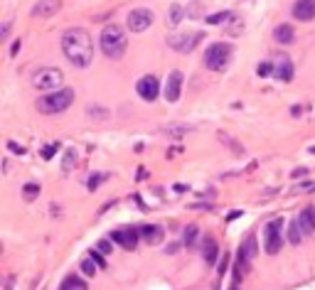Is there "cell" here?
<instances>
[{
	"mask_svg": "<svg viewBox=\"0 0 315 290\" xmlns=\"http://www.w3.org/2000/svg\"><path fill=\"white\" fill-rule=\"evenodd\" d=\"M89 258L94 263H99V268H106V258H104V253H99V248H91L89 251Z\"/></svg>",
	"mask_w": 315,
	"mask_h": 290,
	"instance_id": "484cf974",
	"label": "cell"
},
{
	"mask_svg": "<svg viewBox=\"0 0 315 290\" xmlns=\"http://www.w3.org/2000/svg\"><path fill=\"white\" fill-rule=\"evenodd\" d=\"M276 76L281 79V81H291L293 79V62L288 59V57H278V62H276Z\"/></svg>",
	"mask_w": 315,
	"mask_h": 290,
	"instance_id": "9a60e30c",
	"label": "cell"
},
{
	"mask_svg": "<svg viewBox=\"0 0 315 290\" xmlns=\"http://www.w3.org/2000/svg\"><path fill=\"white\" fill-rule=\"evenodd\" d=\"M60 290H86V281L79 278V276H66L62 281Z\"/></svg>",
	"mask_w": 315,
	"mask_h": 290,
	"instance_id": "d6986e66",
	"label": "cell"
},
{
	"mask_svg": "<svg viewBox=\"0 0 315 290\" xmlns=\"http://www.w3.org/2000/svg\"><path fill=\"white\" fill-rule=\"evenodd\" d=\"M232 290H239V286H234V288H232Z\"/></svg>",
	"mask_w": 315,
	"mask_h": 290,
	"instance_id": "e575fe53",
	"label": "cell"
},
{
	"mask_svg": "<svg viewBox=\"0 0 315 290\" xmlns=\"http://www.w3.org/2000/svg\"><path fill=\"white\" fill-rule=\"evenodd\" d=\"M229 59H232V45H229V42H214V45H209L207 52H204V67L212 69V72L227 69Z\"/></svg>",
	"mask_w": 315,
	"mask_h": 290,
	"instance_id": "277c9868",
	"label": "cell"
},
{
	"mask_svg": "<svg viewBox=\"0 0 315 290\" xmlns=\"http://www.w3.org/2000/svg\"><path fill=\"white\" fill-rule=\"evenodd\" d=\"M183 81H185L183 72H170L168 86H165V98H168L170 103H175V101L180 98V94H183Z\"/></svg>",
	"mask_w": 315,
	"mask_h": 290,
	"instance_id": "8fae6325",
	"label": "cell"
},
{
	"mask_svg": "<svg viewBox=\"0 0 315 290\" xmlns=\"http://www.w3.org/2000/svg\"><path fill=\"white\" fill-rule=\"evenodd\" d=\"M183 17H185V7H183V5H175V7L170 10V22H173V25H180Z\"/></svg>",
	"mask_w": 315,
	"mask_h": 290,
	"instance_id": "d4e9b609",
	"label": "cell"
},
{
	"mask_svg": "<svg viewBox=\"0 0 315 290\" xmlns=\"http://www.w3.org/2000/svg\"><path fill=\"white\" fill-rule=\"evenodd\" d=\"M101 52L109 57V59H121L126 54V47H128V35L126 30L121 25H106L101 30Z\"/></svg>",
	"mask_w": 315,
	"mask_h": 290,
	"instance_id": "7a4b0ae2",
	"label": "cell"
},
{
	"mask_svg": "<svg viewBox=\"0 0 315 290\" xmlns=\"http://www.w3.org/2000/svg\"><path fill=\"white\" fill-rule=\"evenodd\" d=\"M7 147H10L12 152H20V155L25 152V147H22V145H20V143H15V141H10V143H7Z\"/></svg>",
	"mask_w": 315,
	"mask_h": 290,
	"instance_id": "1f68e13d",
	"label": "cell"
},
{
	"mask_svg": "<svg viewBox=\"0 0 315 290\" xmlns=\"http://www.w3.org/2000/svg\"><path fill=\"white\" fill-rule=\"evenodd\" d=\"M229 17H232V12H214V15H207L204 22H207V25H222V22L229 20Z\"/></svg>",
	"mask_w": 315,
	"mask_h": 290,
	"instance_id": "603a6c76",
	"label": "cell"
},
{
	"mask_svg": "<svg viewBox=\"0 0 315 290\" xmlns=\"http://www.w3.org/2000/svg\"><path fill=\"white\" fill-rule=\"evenodd\" d=\"M303 236H306V231H303L301 221H298V219H293V221H291V229H288V241L296 246V243H301V241H303Z\"/></svg>",
	"mask_w": 315,
	"mask_h": 290,
	"instance_id": "ffe728a7",
	"label": "cell"
},
{
	"mask_svg": "<svg viewBox=\"0 0 315 290\" xmlns=\"http://www.w3.org/2000/svg\"><path fill=\"white\" fill-rule=\"evenodd\" d=\"M291 12H293V17L301 20V22L313 20L315 17V0H296V5H293Z\"/></svg>",
	"mask_w": 315,
	"mask_h": 290,
	"instance_id": "7c38bea8",
	"label": "cell"
},
{
	"mask_svg": "<svg viewBox=\"0 0 315 290\" xmlns=\"http://www.w3.org/2000/svg\"><path fill=\"white\" fill-rule=\"evenodd\" d=\"M273 72H276V64H271V62H261L258 64V76H268Z\"/></svg>",
	"mask_w": 315,
	"mask_h": 290,
	"instance_id": "4316f807",
	"label": "cell"
},
{
	"mask_svg": "<svg viewBox=\"0 0 315 290\" xmlns=\"http://www.w3.org/2000/svg\"><path fill=\"white\" fill-rule=\"evenodd\" d=\"M62 2L60 0H40L35 7H32V15L35 17H52L55 12H60Z\"/></svg>",
	"mask_w": 315,
	"mask_h": 290,
	"instance_id": "4fadbf2b",
	"label": "cell"
},
{
	"mask_svg": "<svg viewBox=\"0 0 315 290\" xmlns=\"http://www.w3.org/2000/svg\"><path fill=\"white\" fill-rule=\"evenodd\" d=\"M217 253H219V248H217L214 236H204V241H202V258H204V263L214 266L217 263Z\"/></svg>",
	"mask_w": 315,
	"mask_h": 290,
	"instance_id": "5bb4252c",
	"label": "cell"
},
{
	"mask_svg": "<svg viewBox=\"0 0 315 290\" xmlns=\"http://www.w3.org/2000/svg\"><path fill=\"white\" fill-rule=\"evenodd\" d=\"M135 91H138V96H140L143 101H155L158 94H160V79L153 76V74H148V76H143V79L135 84Z\"/></svg>",
	"mask_w": 315,
	"mask_h": 290,
	"instance_id": "ba28073f",
	"label": "cell"
},
{
	"mask_svg": "<svg viewBox=\"0 0 315 290\" xmlns=\"http://www.w3.org/2000/svg\"><path fill=\"white\" fill-rule=\"evenodd\" d=\"M298 221H301V226H303L306 234H315V209L313 207L303 209V212L298 214Z\"/></svg>",
	"mask_w": 315,
	"mask_h": 290,
	"instance_id": "ac0fdd59",
	"label": "cell"
},
{
	"mask_svg": "<svg viewBox=\"0 0 315 290\" xmlns=\"http://www.w3.org/2000/svg\"><path fill=\"white\" fill-rule=\"evenodd\" d=\"M273 37H276L278 45H291V42H296V30L291 25H278L273 30Z\"/></svg>",
	"mask_w": 315,
	"mask_h": 290,
	"instance_id": "2e32d148",
	"label": "cell"
},
{
	"mask_svg": "<svg viewBox=\"0 0 315 290\" xmlns=\"http://www.w3.org/2000/svg\"><path fill=\"white\" fill-rule=\"evenodd\" d=\"M281 229H283V219H273L266 224L263 229V243H266V251L271 256H276L283 246V239H281Z\"/></svg>",
	"mask_w": 315,
	"mask_h": 290,
	"instance_id": "8992f818",
	"label": "cell"
},
{
	"mask_svg": "<svg viewBox=\"0 0 315 290\" xmlns=\"http://www.w3.org/2000/svg\"><path fill=\"white\" fill-rule=\"evenodd\" d=\"M106 180H109V172H94V175L89 177V182H86V187H89V190L94 192V190H99V187H101V185H104Z\"/></svg>",
	"mask_w": 315,
	"mask_h": 290,
	"instance_id": "7402d4cb",
	"label": "cell"
},
{
	"mask_svg": "<svg viewBox=\"0 0 315 290\" xmlns=\"http://www.w3.org/2000/svg\"><path fill=\"white\" fill-rule=\"evenodd\" d=\"M71 101H74V91H71L69 86H62V89H57V91H52V94L37 98L35 106H37V111L45 113V116H57V113H64V111L71 106Z\"/></svg>",
	"mask_w": 315,
	"mask_h": 290,
	"instance_id": "3957f363",
	"label": "cell"
},
{
	"mask_svg": "<svg viewBox=\"0 0 315 290\" xmlns=\"http://www.w3.org/2000/svg\"><path fill=\"white\" fill-rule=\"evenodd\" d=\"M57 150H60V143H50L47 147H45V152H42V155H45V160H50V157H52Z\"/></svg>",
	"mask_w": 315,
	"mask_h": 290,
	"instance_id": "f546056e",
	"label": "cell"
},
{
	"mask_svg": "<svg viewBox=\"0 0 315 290\" xmlns=\"http://www.w3.org/2000/svg\"><path fill=\"white\" fill-rule=\"evenodd\" d=\"M62 84L64 74L55 67H42L40 72L32 74V86L37 91H57V89H62Z\"/></svg>",
	"mask_w": 315,
	"mask_h": 290,
	"instance_id": "5b68a950",
	"label": "cell"
},
{
	"mask_svg": "<svg viewBox=\"0 0 315 290\" xmlns=\"http://www.w3.org/2000/svg\"><path fill=\"white\" fill-rule=\"evenodd\" d=\"M71 167H74V152L69 150L66 157H64V170H71Z\"/></svg>",
	"mask_w": 315,
	"mask_h": 290,
	"instance_id": "4dcf8cb0",
	"label": "cell"
},
{
	"mask_svg": "<svg viewBox=\"0 0 315 290\" xmlns=\"http://www.w3.org/2000/svg\"><path fill=\"white\" fill-rule=\"evenodd\" d=\"M202 32H192V35H173L168 37V45L178 52H192L197 47V42H202Z\"/></svg>",
	"mask_w": 315,
	"mask_h": 290,
	"instance_id": "9c48e42d",
	"label": "cell"
},
{
	"mask_svg": "<svg viewBox=\"0 0 315 290\" xmlns=\"http://www.w3.org/2000/svg\"><path fill=\"white\" fill-rule=\"evenodd\" d=\"M140 234H143V239L148 241V243H160L163 241V226H155V224H148V226H143L140 229Z\"/></svg>",
	"mask_w": 315,
	"mask_h": 290,
	"instance_id": "e0dca14e",
	"label": "cell"
},
{
	"mask_svg": "<svg viewBox=\"0 0 315 290\" xmlns=\"http://www.w3.org/2000/svg\"><path fill=\"white\" fill-rule=\"evenodd\" d=\"M197 236H199V229H197L194 224H189L188 229H185V234H183V243H185L188 248H192V246L197 243Z\"/></svg>",
	"mask_w": 315,
	"mask_h": 290,
	"instance_id": "44dd1931",
	"label": "cell"
},
{
	"mask_svg": "<svg viewBox=\"0 0 315 290\" xmlns=\"http://www.w3.org/2000/svg\"><path fill=\"white\" fill-rule=\"evenodd\" d=\"M140 236H143V234H140L138 229H133V226H130V229H121V231L116 229V231L111 234V239H114L116 243H121L126 251H133V248L138 246V239H140Z\"/></svg>",
	"mask_w": 315,
	"mask_h": 290,
	"instance_id": "30bf717a",
	"label": "cell"
},
{
	"mask_svg": "<svg viewBox=\"0 0 315 290\" xmlns=\"http://www.w3.org/2000/svg\"><path fill=\"white\" fill-rule=\"evenodd\" d=\"M20 47H22V45H20V40H15V42H12V47H10V57H15Z\"/></svg>",
	"mask_w": 315,
	"mask_h": 290,
	"instance_id": "d6a6232c",
	"label": "cell"
},
{
	"mask_svg": "<svg viewBox=\"0 0 315 290\" xmlns=\"http://www.w3.org/2000/svg\"><path fill=\"white\" fill-rule=\"evenodd\" d=\"M81 271H84L86 276H94V273H96V266H94V261H91V258H84V261H81Z\"/></svg>",
	"mask_w": 315,
	"mask_h": 290,
	"instance_id": "83f0119b",
	"label": "cell"
},
{
	"mask_svg": "<svg viewBox=\"0 0 315 290\" xmlns=\"http://www.w3.org/2000/svg\"><path fill=\"white\" fill-rule=\"evenodd\" d=\"M96 248H99V251H101L104 256H109V253H111V241H106V239H101V241L96 243Z\"/></svg>",
	"mask_w": 315,
	"mask_h": 290,
	"instance_id": "f1b7e54d",
	"label": "cell"
},
{
	"mask_svg": "<svg viewBox=\"0 0 315 290\" xmlns=\"http://www.w3.org/2000/svg\"><path fill=\"white\" fill-rule=\"evenodd\" d=\"M62 52L64 57L76 67V69H86L94 59V42L91 35L84 27H69L62 35Z\"/></svg>",
	"mask_w": 315,
	"mask_h": 290,
	"instance_id": "6da1fadb",
	"label": "cell"
},
{
	"mask_svg": "<svg viewBox=\"0 0 315 290\" xmlns=\"http://www.w3.org/2000/svg\"><path fill=\"white\" fill-rule=\"evenodd\" d=\"M22 194H25V199H35V197L40 194V185H37V182H27V185L22 187Z\"/></svg>",
	"mask_w": 315,
	"mask_h": 290,
	"instance_id": "cb8c5ba5",
	"label": "cell"
},
{
	"mask_svg": "<svg viewBox=\"0 0 315 290\" xmlns=\"http://www.w3.org/2000/svg\"><path fill=\"white\" fill-rule=\"evenodd\" d=\"M153 25V12L148 7H135L128 12V20H126V27L133 30V32H145L148 27Z\"/></svg>",
	"mask_w": 315,
	"mask_h": 290,
	"instance_id": "52a82bcc",
	"label": "cell"
},
{
	"mask_svg": "<svg viewBox=\"0 0 315 290\" xmlns=\"http://www.w3.org/2000/svg\"><path fill=\"white\" fill-rule=\"evenodd\" d=\"M7 35H10V22L2 25V40H7Z\"/></svg>",
	"mask_w": 315,
	"mask_h": 290,
	"instance_id": "836d02e7",
	"label": "cell"
}]
</instances>
